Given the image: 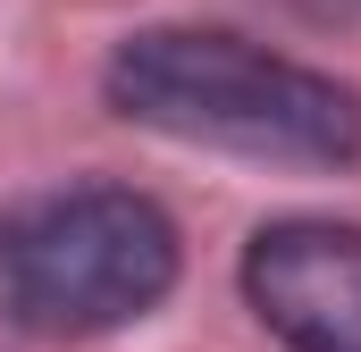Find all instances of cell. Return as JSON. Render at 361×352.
<instances>
[{
    "label": "cell",
    "mask_w": 361,
    "mask_h": 352,
    "mask_svg": "<svg viewBox=\"0 0 361 352\" xmlns=\"http://www.w3.org/2000/svg\"><path fill=\"white\" fill-rule=\"evenodd\" d=\"M286 17H302V25H361V0H269Z\"/></svg>",
    "instance_id": "obj_4"
},
{
    "label": "cell",
    "mask_w": 361,
    "mask_h": 352,
    "mask_svg": "<svg viewBox=\"0 0 361 352\" xmlns=\"http://www.w3.org/2000/svg\"><path fill=\"white\" fill-rule=\"evenodd\" d=\"M244 302L286 352H361V227L277 218L244 244Z\"/></svg>",
    "instance_id": "obj_3"
},
{
    "label": "cell",
    "mask_w": 361,
    "mask_h": 352,
    "mask_svg": "<svg viewBox=\"0 0 361 352\" xmlns=\"http://www.w3.org/2000/svg\"><path fill=\"white\" fill-rule=\"evenodd\" d=\"M177 227L135 184H59L0 210V327L17 336H109L169 302Z\"/></svg>",
    "instance_id": "obj_2"
},
{
    "label": "cell",
    "mask_w": 361,
    "mask_h": 352,
    "mask_svg": "<svg viewBox=\"0 0 361 352\" xmlns=\"http://www.w3.org/2000/svg\"><path fill=\"white\" fill-rule=\"evenodd\" d=\"M109 109L177 134V143H210V151H244V160H294V168H353L361 160V92L277 59L244 34L219 25H152L126 34L109 51Z\"/></svg>",
    "instance_id": "obj_1"
}]
</instances>
